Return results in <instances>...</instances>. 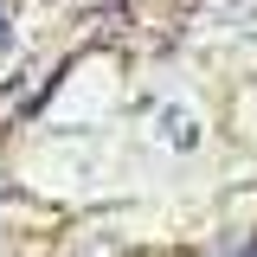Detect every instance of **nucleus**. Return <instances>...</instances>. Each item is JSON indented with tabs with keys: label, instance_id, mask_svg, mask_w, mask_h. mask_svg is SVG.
Instances as JSON below:
<instances>
[{
	"label": "nucleus",
	"instance_id": "obj_1",
	"mask_svg": "<svg viewBox=\"0 0 257 257\" xmlns=\"http://www.w3.org/2000/svg\"><path fill=\"white\" fill-rule=\"evenodd\" d=\"M0 39H7V7H0Z\"/></svg>",
	"mask_w": 257,
	"mask_h": 257
}]
</instances>
